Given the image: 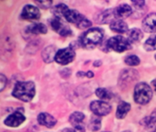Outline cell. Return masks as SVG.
I'll return each mask as SVG.
<instances>
[{
	"label": "cell",
	"instance_id": "1",
	"mask_svg": "<svg viewBox=\"0 0 156 132\" xmlns=\"http://www.w3.org/2000/svg\"><path fill=\"white\" fill-rule=\"evenodd\" d=\"M36 93L35 84L33 82H19L15 85L13 96L24 102L30 101Z\"/></svg>",
	"mask_w": 156,
	"mask_h": 132
},
{
	"label": "cell",
	"instance_id": "2",
	"mask_svg": "<svg viewBox=\"0 0 156 132\" xmlns=\"http://www.w3.org/2000/svg\"><path fill=\"white\" fill-rule=\"evenodd\" d=\"M103 39V30L99 28H91L86 31L80 38V43L86 49H93Z\"/></svg>",
	"mask_w": 156,
	"mask_h": 132
},
{
	"label": "cell",
	"instance_id": "3",
	"mask_svg": "<svg viewBox=\"0 0 156 132\" xmlns=\"http://www.w3.org/2000/svg\"><path fill=\"white\" fill-rule=\"evenodd\" d=\"M153 97L152 88L145 83H139L134 88V101L140 105H146Z\"/></svg>",
	"mask_w": 156,
	"mask_h": 132
},
{
	"label": "cell",
	"instance_id": "4",
	"mask_svg": "<svg viewBox=\"0 0 156 132\" xmlns=\"http://www.w3.org/2000/svg\"><path fill=\"white\" fill-rule=\"evenodd\" d=\"M65 19L68 22H70L74 25H76L79 28H88L91 26V22L87 19L83 15H81L80 12L77 10H72V9H68L64 15Z\"/></svg>",
	"mask_w": 156,
	"mask_h": 132
},
{
	"label": "cell",
	"instance_id": "5",
	"mask_svg": "<svg viewBox=\"0 0 156 132\" xmlns=\"http://www.w3.org/2000/svg\"><path fill=\"white\" fill-rule=\"evenodd\" d=\"M107 46L108 48L117 51V52H122L125 51L132 47V43L129 41L128 39H125L124 37L122 36H116L111 38L107 41Z\"/></svg>",
	"mask_w": 156,
	"mask_h": 132
},
{
	"label": "cell",
	"instance_id": "6",
	"mask_svg": "<svg viewBox=\"0 0 156 132\" xmlns=\"http://www.w3.org/2000/svg\"><path fill=\"white\" fill-rule=\"evenodd\" d=\"M74 58H75L74 50H72L71 48H65L57 51L55 61L59 64L66 65L71 62L74 60Z\"/></svg>",
	"mask_w": 156,
	"mask_h": 132
},
{
	"label": "cell",
	"instance_id": "7",
	"mask_svg": "<svg viewBox=\"0 0 156 132\" xmlns=\"http://www.w3.org/2000/svg\"><path fill=\"white\" fill-rule=\"evenodd\" d=\"M90 110L98 117L108 115L112 111V106L103 101H93L90 106Z\"/></svg>",
	"mask_w": 156,
	"mask_h": 132
},
{
	"label": "cell",
	"instance_id": "8",
	"mask_svg": "<svg viewBox=\"0 0 156 132\" xmlns=\"http://www.w3.org/2000/svg\"><path fill=\"white\" fill-rule=\"evenodd\" d=\"M50 26L56 32L59 33L63 37H69L72 35V31L70 30V28L68 26L63 24L60 17H53L50 21Z\"/></svg>",
	"mask_w": 156,
	"mask_h": 132
},
{
	"label": "cell",
	"instance_id": "9",
	"mask_svg": "<svg viewBox=\"0 0 156 132\" xmlns=\"http://www.w3.org/2000/svg\"><path fill=\"white\" fill-rule=\"evenodd\" d=\"M21 17L26 20H37L40 17V12L37 7L27 5L21 12Z\"/></svg>",
	"mask_w": 156,
	"mask_h": 132
},
{
	"label": "cell",
	"instance_id": "10",
	"mask_svg": "<svg viewBox=\"0 0 156 132\" xmlns=\"http://www.w3.org/2000/svg\"><path fill=\"white\" fill-rule=\"evenodd\" d=\"M84 119H85L84 114L80 112H74L69 117V122L79 132H85L84 125H83Z\"/></svg>",
	"mask_w": 156,
	"mask_h": 132
},
{
	"label": "cell",
	"instance_id": "11",
	"mask_svg": "<svg viewBox=\"0 0 156 132\" xmlns=\"http://www.w3.org/2000/svg\"><path fill=\"white\" fill-rule=\"evenodd\" d=\"M26 118L25 116L20 112V111H16L14 112L12 115H10L9 117H7V119L5 120V124L8 127H18L19 125H21L24 121H25Z\"/></svg>",
	"mask_w": 156,
	"mask_h": 132
},
{
	"label": "cell",
	"instance_id": "12",
	"mask_svg": "<svg viewBox=\"0 0 156 132\" xmlns=\"http://www.w3.org/2000/svg\"><path fill=\"white\" fill-rule=\"evenodd\" d=\"M143 28L148 33L156 32V13H152L146 16L143 21Z\"/></svg>",
	"mask_w": 156,
	"mask_h": 132
},
{
	"label": "cell",
	"instance_id": "13",
	"mask_svg": "<svg viewBox=\"0 0 156 132\" xmlns=\"http://www.w3.org/2000/svg\"><path fill=\"white\" fill-rule=\"evenodd\" d=\"M132 13H133V9L127 4L120 5L119 6H117L114 9V17H117L118 19H121V20L128 17L130 15H132Z\"/></svg>",
	"mask_w": 156,
	"mask_h": 132
},
{
	"label": "cell",
	"instance_id": "14",
	"mask_svg": "<svg viewBox=\"0 0 156 132\" xmlns=\"http://www.w3.org/2000/svg\"><path fill=\"white\" fill-rule=\"evenodd\" d=\"M37 121L40 125L45 126L49 129L53 128L57 123L56 119L48 113H40L37 117Z\"/></svg>",
	"mask_w": 156,
	"mask_h": 132
},
{
	"label": "cell",
	"instance_id": "15",
	"mask_svg": "<svg viewBox=\"0 0 156 132\" xmlns=\"http://www.w3.org/2000/svg\"><path fill=\"white\" fill-rule=\"evenodd\" d=\"M110 27L113 31L117 33H124L128 30V25L121 19H115L112 21Z\"/></svg>",
	"mask_w": 156,
	"mask_h": 132
},
{
	"label": "cell",
	"instance_id": "16",
	"mask_svg": "<svg viewBox=\"0 0 156 132\" xmlns=\"http://www.w3.org/2000/svg\"><path fill=\"white\" fill-rule=\"evenodd\" d=\"M56 48L54 46H48L43 51H42V58H43V61L47 63H49L51 62L53 60H55V57H56Z\"/></svg>",
	"mask_w": 156,
	"mask_h": 132
},
{
	"label": "cell",
	"instance_id": "17",
	"mask_svg": "<svg viewBox=\"0 0 156 132\" xmlns=\"http://www.w3.org/2000/svg\"><path fill=\"white\" fill-rule=\"evenodd\" d=\"M130 109H131V105L129 103L122 102L118 106V108H117V111H116L117 119H124L126 117V115L128 114V112L130 111Z\"/></svg>",
	"mask_w": 156,
	"mask_h": 132
},
{
	"label": "cell",
	"instance_id": "18",
	"mask_svg": "<svg viewBox=\"0 0 156 132\" xmlns=\"http://www.w3.org/2000/svg\"><path fill=\"white\" fill-rule=\"evenodd\" d=\"M27 31L32 34H45L48 29L47 27L42 23H34L27 27Z\"/></svg>",
	"mask_w": 156,
	"mask_h": 132
},
{
	"label": "cell",
	"instance_id": "19",
	"mask_svg": "<svg viewBox=\"0 0 156 132\" xmlns=\"http://www.w3.org/2000/svg\"><path fill=\"white\" fill-rule=\"evenodd\" d=\"M114 17V9H108L100 14L97 17V21L101 24L109 23Z\"/></svg>",
	"mask_w": 156,
	"mask_h": 132
},
{
	"label": "cell",
	"instance_id": "20",
	"mask_svg": "<svg viewBox=\"0 0 156 132\" xmlns=\"http://www.w3.org/2000/svg\"><path fill=\"white\" fill-rule=\"evenodd\" d=\"M143 37H144V34H143L142 30L134 28L130 30L129 35H128V40L131 43H134V42L140 41L143 39Z\"/></svg>",
	"mask_w": 156,
	"mask_h": 132
},
{
	"label": "cell",
	"instance_id": "21",
	"mask_svg": "<svg viewBox=\"0 0 156 132\" xmlns=\"http://www.w3.org/2000/svg\"><path fill=\"white\" fill-rule=\"evenodd\" d=\"M96 95L99 98L102 99V100H109L112 98V94L111 91H109L106 88H98L96 90Z\"/></svg>",
	"mask_w": 156,
	"mask_h": 132
},
{
	"label": "cell",
	"instance_id": "22",
	"mask_svg": "<svg viewBox=\"0 0 156 132\" xmlns=\"http://www.w3.org/2000/svg\"><path fill=\"white\" fill-rule=\"evenodd\" d=\"M69 9L68 6L64 5V4H59V5H57L54 8H53V13L55 15V17H64L66 11Z\"/></svg>",
	"mask_w": 156,
	"mask_h": 132
},
{
	"label": "cell",
	"instance_id": "23",
	"mask_svg": "<svg viewBox=\"0 0 156 132\" xmlns=\"http://www.w3.org/2000/svg\"><path fill=\"white\" fill-rule=\"evenodd\" d=\"M144 49L148 51L156 50V35L150 37L144 43Z\"/></svg>",
	"mask_w": 156,
	"mask_h": 132
},
{
	"label": "cell",
	"instance_id": "24",
	"mask_svg": "<svg viewBox=\"0 0 156 132\" xmlns=\"http://www.w3.org/2000/svg\"><path fill=\"white\" fill-rule=\"evenodd\" d=\"M101 121L99 118H92L89 124V129L91 131H98L101 129Z\"/></svg>",
	"mask_w": 156,
	"mask_h": 132
},
{
	"label": "cell",
	"instance_id": "25",
	"mask_svg": "<svg viewBox=\"0 0 156 132\" xmlns=\"http://www.w3.org/2000/svg\"><path fill=\"white\" fill-rule=\"evenodd\" d=\"M125 63L129 66H136L140 64V59L136 55H130L126 57Z\"/></svg>",
	"mask_w": 156,
	"mask_h": 132
},
{
	"label": "cell",
	"instance_id": "26",
	"mask_svg": "<svg viewBox=\"0 0 156 132\" xmlns=\"http://www.w3.org/2000/svg\"><path fill=\"white\" fill-rule=\"evenodd\" d=\"M36 4L39 7H41L43 9H47V8L50 7V6L52 5V2L51 1H36Z\"/></svg>",
	"mask_w": 156,
	"mask_h": 132
},
{
	"label": "cell",
	"instance_id": "27",
	"mask_svg": "<svg viewBox=\"0 0 156 132\" xmlns=\"http://www.w3.org/2000/svg\"><path fill=\"white\" fill-rule=\"evenodd\" d=\"M144 120L146 121L147 126H148V125H152V124H154V123H156V109L154 110V112L151 114V116H150L149 118L145 119Z\"/></svg>",
	"mask_w": 156,
	"mask_h": 132
},
{
	"label": "cell",
	"instance_id": "28",
	"mask_svg": "<svg viewBox=\"0 0 156 132\" xmlns=\"http://www.w3.org/2000/svg\"><path fill=\"white\" fill-rule=\"evenodd\" d=\"M6 84H7V79H6V77H5L3 74H0V85H1V86H0V91H3V90L5 89Z\"/></svg>",
	"mask_w": 156,
	"mask_h": 132
},
{
	"label": "cell",
	"instance_id": "29",
	"mask_svg": "<svg viewBox=\"0 0 156 132\" xmlns=\"http://www.w3.org/2000/svg\"><path fill=\"white\" fill-rule=\"evenodd\" d=\"M133 5L135 6L136 8H142V7L144 6L145 2H144V1H133Z\"/></svg>",
	"mask_w": 156,
	"mask_h": 132
},
{
	"label": "cell",
	"instance_id": "30",
	"mask_svg": "<svg viewBox=\"0 0 156 132\" xmlns=\"http://www.w3.org/2000/svg\"><path fill=\"white\" fill-rule=\"evenodd\" d=\"M86 76H87V77H89V78H91V77H93V76H94V74H93V73H92L91 71H89V72H87V73H86Z\"/></svg>",
	"mask_w": 156,
	"mask_h": 132
},
{
	"label": "cell",
	"instance_id": "31",
	"mask_svg": "<svg viewBox=\"0 0 156 132\" xmlns=\"http://www.w3.org/2000/svg\"><path fill=\"white\" fill-rule=\"evenodd\" d=\"M101 65V61H97V62H94V66H96V67H99Z\"/></svg>",
	"mask_w": 156,
	"mask_h": 132
},
{
	"label": "cell",
	"instance_id": "32",
	"mask_svg": "<svg viewBox=\"0 0 156 132\" xmlns=\"http://www.w3.org/2000/svg\"><path fill=\"white\" fill-rule=\"evenodd\" d=\"M62 132H75L72 129H65V130H63Z\"/></svg>",
	"mask_w": 156,
	"mask_h": 132
},
{
	"label": "cell",
	"instance_id": "33",
	"mask_svg": "<svg viewBox=\"0 0 156 132\" xmlns=\"http://www.w3.org/2000/svg\"><path fill=\"white\" fill-rule=\"evenodd\" d=\"M152 84H153V86H154V90L156 91V79L154 80V81H153V83H152Z\"/></svg>",
	"mask_w": 156,
	"mask_h": 132
},
{
	"label": "cell",
	"instance_id": "34",
	"mask_svg": "<svg viewBox=\"0 0 156 132\" xmlns=\"http://www.w3.org/2000/svg\"><path fill=\"white\" fill-rule=\"evenodd\" d=\"M123 132H131V131H128V130H126V131H123Z\"/></svg>",
	"mask_w": 156,
	"mask_h": 132
},
{
	"label": "cell",
	"instance_id": "35",
	"mask_svg": "<svg viewBox=\"0 0 156 132\" xmlns=\"http://www.w3.org/2000/svg\"><path fill=\"white\" fill-rule=\"evenodd\" d=\"M155 59H156V54H155Z\"/></svg>",
	"mask_w": 156,
	"mask_h": 132
},
{
	"label": "cell",
	"instance_id": "36",
	"mask_svg": "<svg viewBox=\"0 0 156 132\" xmlns=\"http://www.w3.org/2000/svg\"><path fill=\"white\" fill-rule=\"evenodd\" d=\"M154 132H156V130H155V131H154Z\"/></svg>",
	"mask_w": 156,
	"mask_h": 132
},
{
	"label": "cell",
	"instance_id": "37",
	"mask_svg": "<svg viewBox=\"0 0 156 132\" xmlns=\"http://www.w3.org/2000/svg\"><path fill=\"white\" fill-rule=\"evenodd\" d=\"M105 132H107V131H105Z\"/></svg>",
	"mask_w": 156,
	"mask_h": 132
}]
</instances>
